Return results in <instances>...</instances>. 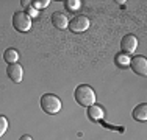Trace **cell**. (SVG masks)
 <instances>
[{"label":"cell","mask_w":147,"mask_h":140,"mask_svg":"<svg viewBox=\"0 0 147 140\" xmlns=\"http://www.w3.org/2000/svg\"><path fill=\"white\" fill-rule=\"evenodd\" d=\"M52 23H53V27L58 28V30H66L67 25H69V20L63 13L57 11V13L52 14Z\"/></svg>","instance_id":"obj_8"},{"label":"cell","mask_w":147,"mask_h":140,"mask_svg":"<svg viewBox=\"0 0 147 140\" xmlns=\"http://www.w3.org/2000/svg\"><path fill=\"white\" fill-rule=\"evenodd\" d=\"M66 6H67V9H71V11H75V9H78L80 6H82V2H80V0H67V2H66Z\"/></svg>","instance_id":"obj_13"},{"label":"cell","mask_w":147,"mask_h":140,"mask_svg":"<svg viewBox=\"0 0 147 140\" xmlns=\"http://www.w3.org/2000/svg\"><path fill=\"white\" fill-rule=\"evenodd\" d=\"M6 75H8V78L11 79V81L14 83H20L22 81V76H24V69L20 64H9L8 69H6Z\"/></svg>","instance_id":"obj_7"},{"label":"cell","mask_w":147,"mask_h":140,"mask_svg":"<svg viewBox=\"0 0 147 140\" xmlns=\"http://www.w3.org/2000/svg\"><path fill=\"white\" fill-rule=\"evenodd\" d=\"M91 22L89 19L86 16H75L74 19L69 22V30L74 31V33H83V31H86L89 28Z\"/></svg>","instance_id":"obj_4"},{"label":"cell","mask_w":147,"mask_h":140,"mask_svg":"<svg viewBox=\"0 0 147 140\" xmlns=\"http://www.w3.org/2000/svg\"><path fill=\"white\" fill-rule=\"evenodd\" d=\"M133 118L138 121H146L147 120V104L142 103L139 104V106H136L135 109H133Z\"/></svg>","instance_id":"obj_9"},{"label":"cell","mask_w":147,"mask_h":140,"mask_svg":"<svg viewBox=\"0 0 147 140\" xmlns=\"http://www.w3.org/2000/svg\"><path fill=\"white\" fill-rule=\"evenodd\" d=\"M3 59H5L8 64H16L17 59H19V53L14 48H6L5 53H3Z\"/></svg>","instance_id":"obj_11"},{"label":"cell","mask_w":147,"mask_h":140,"mask_svg":"<svg viewBox=\"0 0 147 140\" xmlns=\"http://www.w3.org/2000/svg\"><path fill=\"white\" fill-rule=\"evenodd\" d=\"M131 70L136 73V75H141L146 76L147 75V59L144 56H135L133 59H130V64Z\"/></svg>","instance_id":"obj_5"},{"label":"cell","mask_w":147,"mask_h":140,"mask_svg":"<svg viewBox=\"0 0 147 140\" xmlns=\"http://www.w3.org/2000/svg\"><path fill=\"white\" fill-rule=\"evenodd\" d=\"M13 27L16 28L19 33H27L31 28V19L25 11H17L13 16Z\"/></svg>","instance_id":"obj_3"},{"label":"cell","mask_w":147,"mask_h":140,"mask_svg":"<svg viewBox=\"0 0 147 140\" xmlns=\"http://www.w3.org/2000/svg\"><path fill=\"white\" fill-rule=\"evenodd\" d=\"M74 97H75V101L80 106L85 107H89L96 103V93L88 84H82V86L77 87L75 92H74Z\"/></svg>","instance_id":"obj_1"},{"label":"cell","mask_w":147,"mask_h":140,"mask_svg":"<svg viewBox=\"0 0 147 140\" xmlns=\"http://www.w3.org/2000/svg\"><path fill=\"white\" fill-rule=\"evenodd\" d=\"M6 128H8V120L3 115H0V137L6 132Z\"/></svg>","instance_id":"obj_14"},{"label":"cell","mask_w":147,"mask_h":140,"mask_svg":"<svg viewBox=\"0 0 147 140\" xmlns=\"http://www.w3.org/2000/svg\"><path fill=\"white\" fill-rule=\"evenodd\" d=\"M121 48H122V53L124 55L135 53L136 48H138V37L133 36V34H127V36L121 41Z\"/></svg>","instance_id":"obj_6"},{"label":"cell","mask_w":147,"mask_h":140,"mask_svg":"<svg viewBox=\"0 0 147 140\" xmlns=\"http://www.w3.org/2000/svg\"><path fill=\"white\" fill-rule=\"evenodd\" d=\"M41 107L45 114H58L61 111V100L57 95H52V93H45L41 98Z\"/></svg>","instance_id":"obj_2"},{"label":"cell","mask_w":147,"mask_h":140,"mask_svg":"<svg viewBox=\"0 0 147 140\" xmlns=\"http://www.w3.org/2000/svg\"><path fill=\"white\" fill-rule=\"evenodd\" d=\"M25 13L30 16V19H31V17H38V9H34L31 5H27V11Z\"/></svg>","instance_id":"obj_16"},{"label":"cell","mask_w":147,"mask_h":140,"mask_svg":"<svg viewBox=\"0 0 147 140\" xmlns=\"http://www.w3.org/2000/svg\"><path fill=\"white\" fill-rule=\"evenodd\" d=\"M116 62H117V65H121V67H125V65H128L130 64V59H128V56L127 55H117L116 56Z\"/></svg>","instance_id":"obj_12"},{"label":"cell","mask_w":147,"mask_h":140,"mask_svg":"<svg viewBox=\"0 0 147 140\" xmlns=\"http://www.w3.org/2000/svg\"><path fill=\"white\" fill-rule=\"evenodd\" d=\"M49 0H39V2H33L31 3V6H33L34 9H41V8H45V6H49Z\"/></svg>","instance_id":"obj_15"},{"label":"cell","mask_w":147,"mask_h":140,"mask_svg":"<svg viewBox=\"0 0 147 140\" xmlns=\"http://www.w3.org/2000/svg\"><path fill=\"white\" fill-rule=\"evenodd\" d=\"M20 140H31V137H30V135H22Z\"/></svg>","instance_id":"obj_17"},{"label":"cell","mask_w":147,"mask_h":140,"mask_svg":"<svg viewBox=\"0 0 147 140\" xmlns=\"http://www.w3.org/2000/svg\"><path fill=\"white\" fill-rule=\"evenodd\" d=\"M88 115L91 120H102L103 118V109L97 104H92V106L88 107Z\"/></svg>","instance_id":"obj_10"}]
</instances>
